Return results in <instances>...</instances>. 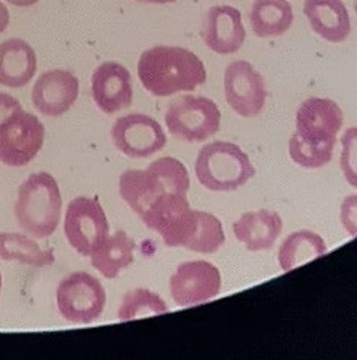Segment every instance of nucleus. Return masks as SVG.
<instances>
[{
  "instance_id": "23",
  "label": "nucleus",
  "mask_w": 357,
  "mask_h": 360,
  "mask_svg": "<svg viewBox=\"0 0 357 360\" xmlns=\"http://www.w3.org/2000/svg\"><path fill=\"white\" fill-rule=\"evenodd\" d=\"M0 258L30 267L52 266L55 261L52 249H42L21 233H0Z\"/></svg>"
},
{
  "instance_id": "26",
  "label": "nucleus",
  "mask_w": 357,
  "mask_h": 360,
  "mask_svg": "<svg viewBox=\"0 0 357 360\" xmlns=\"http://www.w3.org/2000/svg\"><path fill=\"white\" fill-rule=\"evenodd\" d=\"M339 165L346 181L357 188V127L349 128L341 136Z\"/></svg>"
},
{
  "instance_id": "15",
  "label": "nucleus",
  "mask_w": 357,
  "mask_h": 360,
  "mask_svg": "<svg viewBox=\"0 0 357 360\" xmlns=\"http://www.w3.org/2000/svg\"><path fill=\"white\" fill-rule=\"evenodd\" d=\"M79 95V79L68 70H51L40 76L32 91V101L40 115L60 117L73 107Z\"/></svg>"
},
{
  "instance_id": "31",
  "label": "nucleus",
  "mask_w": 357,
  "mask_h": 360,
  "mask_svg": "<svg viewBox=\"0 0 357 360\" xmlns=\"http://www.w3.org/2000/svg\"><path fill=\"white\" fill-rule=\"evenodd\" d=\"M136 2H144V4H159V5H164V4H172L175 0H136Z\"/></svg>"
},
{
  "instance_id": "17",
  "label": "nucleus",
  "mask_w": 357,
  "mask_h": 360,
  "mask_svg": "<svg viewBox=\"0 0 357 360\" xmlns=\"http://www.w3.org/2000/svg\"><path fill=\"white\" fill-rule=\"evenodd\" d=\"M282 229L283 221L280 215L268 210L245 212L233 224L235 238L242 242L246 249H249L251 252L271 249L280 236Z\"/></svg>"
},
{
  "instance_id": "1",
  "label": "nucleus",
  "mask_w": 357,
  "mask_h": 360,
  "mask_svg": "<svg viewBox=\"0 0 357 360\" xmlns=\"http://www.w3.org/2000/svg\"><path fill=\"white\" fill-rule=\"evenodd\" d=\"M138 77L155 96L191 92L206 82V68L195 52L180 46H155L138 60Z\"/></svg>"
},
{
  "instance_id": "33",
  "label": "nucleus",
  "mask_w": 357,
  "mask_h": 360,
  "mask_svg": "<svg viewBox=\"0 0 357 360\" xmlns=\"http://www.w3.org/2000/svg\"><path fill=\"white\" fill-rule=\"evenodd\" d=\"M354 12H356V15H357V0L354 2Z\"/></svg>"
},
{
  "instance_id": "14",
  "label": "nucleus",
  "mask_w": 357,
  "mask_h": 360,
  "mask_svg": "<svg viewBox=\"0 0 357 360\" xmlns=\"http://www.w3.org/2000/svg\"><path fill=\"white\" fill-rule=\"evenodd\" d=\"M91 91L95 104L105 115L119 113L134 101L132 76L125 65L115 61L103 63L95 68Z\"/></svg>"
},
{
  "instance_id": "3",
  "label": "nucleus",
  "mask_w": 357,
  "mask_h": 360,
  "mask_svg": "<svg viewBox=\"0 0 357 360\" xmlns=\"http://www.w3.org/2000/svg\"><path fill=\"white\" fill-rule=\"evenodd\" d=\"M63 210L61 190L51 174H32L21 184L15 203L20 227L36 239H48L57 230Z\"/></svg>"
},
{
  "instance_id": "20",
  "label": "nucleus",
  "mask_w": 357,
  "mask_h": 360,
  "mask_svg": "<svg viewBox=\"0 0 357 360\" xmlns=\"http://www.w3.org/2000/svg\"><path fill=\"white\" fill-rule=\"evenodd\" d=\"M135 242L125 231H116L112 236L103 240V243L91 254V264L97 269L104 278L116 279L122 270H125L134 262Z\"/></svg>"
},
{
  "instance_id": "19",
  "label": "nucleus",
  "mask_w": 357,
  "mask_h": 360,
  "mask_svg": "<svg viewBox=\"0 0 357 360\" xmlns=\"http://www.w3.org/2000/svg\"><path fill=\"white\" fill-rule=\"evenodd\" d=\"M304 13L314 33L322 39L341 44L349 37L350 15L342 0H306Z\"/></svg>"
},
{
  "instance_id": "2",
  "label": "nucleus",
  "mask_w": 357,
  "mask_h": 360,
  "mask_svg": "<svg viewBox=\"0 0 357 360\" xmlns=\"http://www.w3.org/2000/svg\"><path fill=\"white\" fill-rule=\"evenodd\" d=\"M190 176L186 166L174 158H160L145 169H128L119 178V191L134 212L141 215L153 200L164 193L187 195Z\"/></svg>"
},
{
  "instance_id": "8",
  "label": "nucleus",
  "mask_w": 357,
  "mask_h": 360,
  "mask_svg": "<svg viewBox=\"0 0 357 360\" xmlns=\"http://www.w3.org/2000/svg\"><path fill=\"white\" fill-rule=\"evenodd\" d=\"M110 224L97 198L80 196L67 206L64 233L68 243L82 257H91L108 236Z\"/></svg>"
},
{
  "instance_id": "32",
  "label": "nucleus",
  "mask_w": 357,
  "mask_h": 360,
  "mask_svg": "<svg viewBox=\"0 0 357 360\" xmlns=\"http://www.w3.org/2000/svg\"><path fill=\"white\" fill-rule=\"evenodd\" d=\"M2 286H4V279H2V273H0V294H2Z\"/></svg>"
},
{
  "instance_id": "29",
  "label": "nucleus",
  "mask_w": 357,
  "mask_h": 360,
  "mask_svg": "<svg viewBox=\"0 0 357 360\" xmlns=\"http://www.w3.org/2000/svg\"><path fill=\"white\" fill-rule=\"evenodd\" d=\"M8 25H9V11L5 6V4L0 2V33H4Z\"/></svg>"
},
{
  "instance_id": "7",
  "label": "nucleus",
  "mask_w": 357,
  "mask_h": 360,
  "mask_svg": "<svg viewBox=\"0 0 357 360\" xmlns=\"http://www.w3.org/2000/svg\"><path fill=\"white\" fill-rule=\"evenodd\" d=\"M160 238L168 248H186L197 254H215L226 243L221 221L191 207L164 229Z\"/></svg>"
},
{
  "instance_id": "18",
  "label": "nucleus",
  "mask_w": 357,
  "mask_h": 360,
  "mask_svg": "<svg viewBox=\"0 0 357 360\" xmlns=\"http://www.w3.org/2000/svg\"><path fill=\"white\" fill-rule=\"evenodd\" d=\"M37 70L34 49L25 40L13 37L0 44V85L18 89L29 85Z\"/></svg>"
},
{
  "instance_id": "30",
  "label": "nucleus",
  "mask_w": 357,
  "mask_h": 360,
  "mask_svg": "<svg viewBox=\"0 0 357 360\" xmlns=\"http://www.w3.org/2000/svg\"><path fill=\"white\" fill-rule=\"evenodd\" d=\"M6 2L15 5V6H20V8H30V6L36 5L39 0H6Z\"/></svg>"
},
{
  "instance_id": "6",
  "label": "nucleus",
  "mask_w": 357,
  "mask_h": 360,
  "mask_svg": "<svg viewBox=\"0 0 357 360\" xmlns=\"http://www.w3.org/2000/svg\"><path fill=\"white\" fill-rule=\"evenodd\" d=\"M107 302L101 282L85 271H76L64 278L57 288V306L65 321L88 325L103 314Z\"/></svg>"
},
{
  "instance_id": "10",
  "label": "nucleus",
  "mask_w": 357,
  "mask_h": 360,
  "mask_svg": "<svg viewBox=\"0 0 357 360\" xmlns=\"http://www.w3.org/2000/svg\"><path fill=\"white\" fill-rule=\"evenodd\" d=\"M112 138L120 153L132 159L153 156L168 143L160 123L141 113L119 117L112 128Z\"/></svg>"
},
{
  "instance_id": "22",
  "label": "nucleus",
  "mask_w": 357,
  "mask_h": 360,
  "mask_svg": "<svg viewBox=\"0 0 357 360\" xmlns=\"http://www.w3.org/2000/svg\"><path fill=\"white\" fill-rule=\"evenodd\" d=\"M326 252L327 246L320 234L310 230L294 231L280 245L279 264L283 271H291Z\"/></svg>"
},
{
  "instance_id": "16",
  "label": "nucleus",
  "mask_w": 357,
  "mask_h": 360,
  "mask_svg": "<svg viewBox=\"0 0 357 360\" xmlns=\"http://www.w3.org/2000/svg\"><path fill=\"white\" fill-rule=\"evenodd\" d=\"M202 37L206 46L219 55L238 52L246 37L242 13L233 6H214L206 13Z\"/></svg>"
},
{
  "instance_id": "12",
  "label": "nucleus",
  "mask_w": 357,
  "mask_h": 360,
  "mask_svg": "<svg viewBox=\"0 0 357 360\" xmlns=\"http://www.w3.org/2000/svg\"><path fill=\"white\" fill-rule=\"evenodd\" d=\"M224 95L239 116L255 117L267 100L264 77L248 61H233L224 72Z\"/></svg>"
},
{
  "instance_id": "11",
  "label": "nucleus",
  "mask_w": 357,
  "mask_h": 360,
  "mask_svg": "<svg viewBox=\"0 0 357 360\" xmlns=\"http://www.w3.org/2000/svg\"><path fill=\"white\" fill-rule=\"evenodd\" d=\"M172 300L180 307L196 306L215 298L221 290V274L208 261H187L169 279Z\"/></svg>"
},
{
  "instance_id": "28",
  "label": "nucleus",
  "mask_w": 357,
  "mask_h": 360,
  "mask_svg": "<svg viewBox=\"0 0 357 360\" xmlns=\"http://www.w3.org/2000/svg\"><path fill=\"white\" fill-rule=\"evenodd\" d=\"M22 110L21 103L9 94L0 92V124H2L6 119H9L12 115Z\"/></svg>"
},
{
  "instance_id": "25",
  "label": "nucleus",
  "mask_w": 357,
  "mask_h": 360,
  "mask_svg": "<svg viewBox=\"0 0 357 360\" xmlns=\"http://www.w3.org/2000/svg\"><path fill=\"white\" fill-rule=\"evenodd\" d=\"M335 146H311L295 134L290 140V156L303 168L319 169L332 160Z\"/></svg>"
},
{
  "instance_id": "27",
  "label": "nucleus",
  "mask_w": 357,
  "mask_h": 360,
  "mask_svg": "<svg viewBox=\"0 0 357 360\" xmlns=\"http://www.w3.org/2000/svg\"><path fill=\"white\" fill-rule=\"evenodd\" d=\"M341 224L350 233V236H357V195H351L341 203Z\"/></svg>"
},
{
  "instance_id": "4",
  "label": "nucleus",
  "mask_w": 357,
  "mask_h": 360,
  "mask_svg": "<svg viewBox=\"0 0 357 360\" xmlns=\"http://www.w3.org/2000/svg\"><path fill=\"white\" fill-rule=\"evenodd\" d=\"M199 183L212 191H233L255 176L249 156L235 143L214 141L200 148L196 159Z\"/></svg>"
},
{
  "instance_id": "5",
  "label": "nucleus",
  "mask_w": 357,
  "mask_h": 360,
  "mask_svg": "<svg viewBox=\"0 0 357 360\" xmlns=\"http://www.w3.org/2000/svg\"><path fill=\"white\" fill-rule=\"evenodd\" d=\"M171 135L187 143H202L214 136L221 124V112L206 96L183 95L175 98L164 113Z\"/></svg>"
},
{
  "instance_id": "21",
  "label": "nucleus",
  "mask_w": 357,
  "mask_h": 360,
  "mask_svg": "<svg viewBox=\"0 0 357 360\" xmlns=\"http://www.w3.org/2000/svg\"><path fill=\"white\" fill-rule=\"evenodd\" d=\"M294 11L287 0H255L251 27L258 37H278L291 29Z\"/></svg>"
},
{
  "instance_id": "24",
  "label": "nucleus",
  "mask_w": 357,
  "mask_h": 360,
  "mask_svg": "<svg viewBox=\"0 0 357 360\" xmlns=\"http://www.w3.org/2000/svg\"><path fill=\"white\" fill-rule=\"evenodd\" d=\"M169 309L157 294L148 289H134L123 297L122 306L117 311L120 322H128L141 319V317L157 316L162 313H168Z\"/></svg>"
},
{
  "instance_id": "13",
  "label": "nucleus",
  "mask_w": 357,
  "mask_h": 360,
  "mask_svg": "<svg viewBox=\"0 0 357 360\" xmlns=\"http://www.w3.org/2000/svg\"><path fill=\"white\" fill-rule=\"evenodd\" d=\"M342 123L344 115L334 100L313 96L298 108L295 132L311 146H335Z\"/></svg>"
},
{
  "instance_id": "9",
  "label": "nucleus",
  "mask_w": 357,
  "mask_h": 360,
  "mask_svg": "<svg viewBox=\"0 0 357 360\" xmlns=\"http://www.w3.org/2000/svg\"><path fill=\"white\" fill-rule=\"evenodd\" d=\"M45 135L39 117L20 110L0 124V162L12 168L29 165L42 150Z\"/></svg>"
}]
</instances>
